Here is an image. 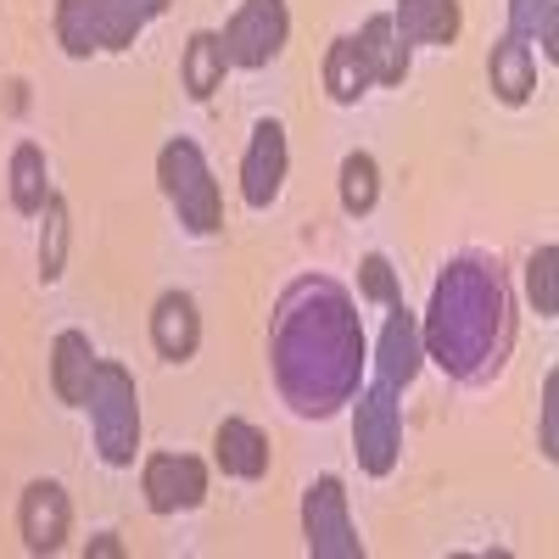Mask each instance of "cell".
Here are the masks:
<instances>
[{
	"mask_svg": "<svg viewBox=\"0 0 559 559\" xmlns=\"http://www.w3.org/2000/svg\"><path fill=\"white\" fill-rule=\"evenodd\" d=\"M369 369L358 302L331 274H297L269 319V381L297 419H336Z\"/></svg>",
	"mask_w": 559,
	"mask_h": 559,
	"instance_id": "1",
	"label": "cell"
},
{
	"mask_svg": "<svg viewBox=\"0 0 559 559\" xmlns=\"http://www.w3.org/2000/svg\"><path fill=\"white\" fill-rule=\"evenodd\" d=\"M419 347L459 386H492L515 353V292L498 258L459 252L442 263L419 313Z\"/></svg>",
	"mask_w": 559,
	"mask_h": 559,
	"instance_id": "2",
	"label": "cell"
},
{
	"mask_svg": "<svg viewBox=\"0 0 559 559\" xmlns=\"http://www.w3.org/2000/svg\"><path fill=\"white\" fill-rule=\"evenodd\" d=\"M84 414H90V437H96V459L107 471H129L140 453V386L118 358H96Z\"/></svg>",
	"mask_w": 559,
	"mask_h": 559,
	"instance_id": "3",
	"label": "cell"
},
{
	"mask_svg": "<svg viewBox=\"0 0 559 559\" xmlns=\"http://www.w3.org/2000/svg\"><path fill=\"white\" fill-rule=\"evenodd\" d=\"M157 179H163V197H168L185 236H197V241L218 236L224 229V197H218L213 163H207V152L197 146V140L174 134L168 146L157 152Z\"/></svg>",
	"mask_w": 559,
	"mask_h": 559,
	"instance_id": "4",
	"label": "cell"
},
{
	"mask_svg": "<svg viewBox=\"0 0 559 559\" xmlns=\"http://www.w3.org/2000/svg\"><path fill=\"white\" fill-rule=\"evenodd\" d=\"M140 28H146V17L129 0H57V45L73 62L129 51Z\"/></svg>",
	"mask_w": 559,
	"mask_h": 559,
	"instance_id": "5",
	"label": "cell"
},
{
	"mask_svg": "<svg viewBox=\"0 0 559 559\" xmlns=\"http://www.w3.org/2000/svg\"><path fill=\"white\" fill-rule=\"evenodd\" d=\"M353 453L364 476H392L403 459V403L381 381L358 386L353 397Z\"/></svg>",
	"mask_w": 559,
	"mask_h": 559,
	"instance_id": "6",
	"label": "cell"
},
{
	"mask_svg": "<svg viewBox=\"0 0 559 559\" xmlns=\"http://www.w3.org/2000/svg\"><path fill=\"white\" fill-rule=\"evenodd\" d=\"M286 34H292V12H286V0H241L236 17L224 23V57L229 68H241V73H258L269 68L280 51H286Z\"/></svg>",
	"mask_w": 559,
	"mask_h": 559,
	"instance_id": "7",
	"label": "cell"
},
{
	"mask_svg": "<svg viewBox=\"0 0 559 559\" xmlns=\"http://www.w3.org/2000/svg\"><path fill=\"white\" fill-rule=\"evenodd\" d=\"M302 543L313 559H364V537L347 515V487L336 476H319L302 492Z\"/></svg>",
	"mask_w": 559,
	"mask_h": 559,
	"instance_id": "8",
	"label": "cell"
},
{
	"mask_svg": "<svg viewBox=\"0 0 559 559\" xmlns=\"http://www.w3.org/2000/svg\"><path fill=\"white\" fill-rule=\"evenodd\" d=\"M140 492L152 515H191L207 503V464L197 453H152L140 464Z\"/></svg>",
	"mask_w": 559,
	"mask_h": 559,
	"instance_id": "9",
	"label": "cell"
},
{
	"mask_svg": "<svg viewBox=\"0 0 559 559\" xmlns=\"http://www.w3.org/2000/svg\"><path fill=\"white\" fill-rule=\"evenodd\" d=\"M286 123L280 118H258L252 123V140H247V157H241V202L252 213H269L286 191Z\"/></svg>",
	"mask_w": 559,
	"mask_h": 559,
	"instance_id": "10",
	"label": "cell"
},
{
	"mask_svg": "<svg viewBox=\"0 0 559 559\" xmlns=\"http://www.w3.org/2000/svg\"><path fill=\"white\" fill-rule=\"evenodd\" d=\"M376 381L392 386V392H408L414 376H419V364H426V347H419V313L408 302H392L386 308V324H381V336H376Z\"/></svg>",
	"mask_w": 559,
	"mask_h": 559,
	"instance_id": "11",
	"label": "cell"
},
{
	"mask_svg": "<svg viewBox=\"0 0 559 559\" xmlns=\"http://www.w3.org/2000/svg\"><path fill=\"white\" fill-rule=\"evenodd\" d=\"M68 526H73V503H68L62 481H28L23 498H17L23 548L28 554H57L68 543Z\"/></svg>",
	"mask_w": 559,
	"mask_h": 559,
	"instance_id": "12",
	"label": "cell"
},
{
	"mask_svg": "<svg viewBox=\"0 0 559 559\" xmlns=\"http://www.w3.org/2000/svg\"><path fill=\"white\" fill-rule=\"evenodd\" d=\"M152 347L168 364H191L197 358V347H202V313H197V302L185 292H163L152 302Z\"/></svg>",
	"mask_w": 559,
	"mask_h": 559,
	"instance_id": "13",
	"label": "cell"
},
{
	"mask_svg": "<svg viewBox=\"0 0 559 559\" xmlns=\"http://www.w3.org/2000/svg\"><path fill=\"white\" fill-rule=\"evenodd\" d=\"M487 84H492V96L503 107H526L537 96V57H532V45L515 39L509 28L492 39V51H487Z\"/></svg>",
	"mask_w": 559,
	"mask_h": 559,
	"instance_id": "14",
	"label": "cell"
},
{
	"mask_svg": "<svg viewBox=\"0 0 559 559\" xmlns=\"http://www.w3.org/2000/svg\"><path fill=\"white\" fill-rule=\"evenodd\" d=\"M397 39L408 45H453L459 28H464V7L459 0H397V7L386 12Z\"/></svg>",
	"mask_w": 559,
	"mask_h": 559,
	"instance_id": "15",
	"label": "cell"
},
{
	"mask_svg": "<svg viewBox=\"0 0 559 559\" xmlns=\"http://www.w3.org/2000/svg\"><path fill=\"white\" fill-rule=\"evenodd\" d=\"M269 437L252 426V419H224V426L213 431V464L224 476H236V481H263L269 476Z\"/></svg>",
	"mask_w": 559,
	"mask_h": 559,
	"instance_id": "16",
	"label": "cell"
},
{
	"mask_svg": "<svg viewBox=\"0 0 559 559\" xmlns=\"http://www.w3.org/2000/svg\"><path fill=\"white\" fill-rule=\"evenodd\" d=\"M90 376H96V347H90L84 331H57L51 342V392L73 408H84Z\"/></svg>",
	"mask_w": 559,
	"mask_h": 559,
	"instance_id": "17",
	"label": "cell"
},
{
	"mask_svg": "<svg viewBox=\"0 0 559 559\" xmlns=\"http://www.w3.org/2000/svg\"><path fill=\"white\" fill-rule=\"evenodd\" d=\"M353 39H358L364 68H369V79H376V84L397 90V84L408 79V45L397 39V28H392V17H386V12H376V17H369Z\"/></svg>",
	"mask_w": 559,
	"mask_h": 559,
	"instance_id": "18",
	"label": "cell"
},
{
	"mask_svg": "<svg viewBox=\"0 0 559 559\" xmlns=\"http://www.w3.org/2000/svg\"><path fill=\"white\" fill-rule=\"evenodd\" d=\"M229 73V57H224V39L213 28H197L191 45H185V57H179V79H185V96L191 102H213V90L224 84Z\"/></svg>",
	"mask_w": 559,
	"mask_h": 559,
	"instance_id": "19",
	"label": "cell"
},
{
	"mask_svg": "<svg viewBox=\"0 0 559 559\" xmlns=\"http://www.w3.org/2000/svg\"><path fill=\"white\" fill-rule=\"evenodd\" d=\"M369 84H376V79H369V68H364L358 39L353 34L331 39V51H324V96H331L336 107H358Z\"/></svg>",
	"mask_w": 559,
	"mask_h": 559,
	"instance_id": "20",
	"label": "cell"
},
{
	"mask_svg": "<svg viewBox=\"0 0 559 559\" xmlns=\"http://www.w3.org/2000/svg\"><path fill=\"white\" fill-rule=\"evenodd\" d=\"M7 197L23 218H39L45 197H51V163H45V152L34 146V140H23V146L12 152V168H7Z\"/></svg>",
	"mask_w": 559,
	"mask_h": 559,
	"instance_id": "21",
	"label": "cell"
},
{
	"mask_svg": "<svg viewBox=\"0 0 559 559\" xmlns=\"http://www.w3.org/2000/svg\"><path fill=\"white\" fill-rule=\"evenodd\" d=\"M509 34L543 45V57H559V7L554 0H509Z\"/></svg>",
	"mask_w": 559,
	"mask_h": 559,
	"instance_id": "22",
	"label": "cell"
},
{
	"mask_svg": "<svg viewBox=\"0 0 559 559\" xmlns=\"http://www.w3.org/2000/svg\"><path fill=\"white\" fill-rule=\"evenodd\" d=\"M381 202V168L369 152H347L342 157V213L347 218H364V213H376Z\"/></svg>",
	"mask_w": 559,
	"mask_h": 559,
	"instance_id": "23",
	"label": "cell"
},
{
	"mask_svg": "<svg viewBox=\"0 0 559 559\" xmlns=\"http://www.w3.org/2000/svg\"><path fill=\"white\" fill-rule=\"evenodd\" d=\"M39 218H45V229H39V280H45V286H57L62 263H68V202L51 191L45 207H39Z\"/></svg>",
	"mask_w": 559,
	"mask_h": 559,
	"instance_id": "24",
	"label": "cell"
},
{
	"mask_svg": "<svg viewBox=\"0 0 559 559\" xmlns=\"http://www.w3.org/2000/svg\"><path fill=\"white\" fill-rule=\"evenodd\" d=\"M526 292H532L537 319H559V247L554 241H543L526 258Z\"/></svg>",
	"mask_w": 559,
	"mask_h": 559,
	"instance_id": "25",
	"label": "cell"
},
{
	"mask_svg": "<svg viewBox=\"0 0 559 559\" xmlns=\"http://www.w3.org/2000/svg\"><path fill=\"white\" fill-rule=\"evenodd\" d=\"M358 280H364V297H369V302H381V308L403 302V286H397V274H392V263H386L381 252H369V258H364Z\"/></svg>",
	"mask_w": 559,
	"mask_h": 559,
	"instance_id": "26",
	"label": "cell"
},
{
	"mask_svg": "<svg viewBox=\"0 0 559 559\" xmlns=\"http://www.w3.org/2000/svg\"><path fill=\"white\" fill-rule=\"evenodd\" d=\"M537 448H543L548 464L559 459V369L543 376V437H537Z\"/></svg>",
	"mask_w": 559,
	"mask_h": 559,
	"instance_id": "27",
	"label": "cell"
},
{
	"mask_svg": "<svg viewBox=\"0 0 559 559\" xmlns=\"http://www.w3.org/2000/svg\"><path fill=\"white\" fill-rule=\"evenodd\" d=\"M84 554H90V559H118V554H123V543H118L112 532H102V537H96V543H90Z\"/></svg>",
	"mask_w": 559,
	"mask_h": 559,
	"instance_id": "28",
	"label": "cell"
},
{
	"mask_svg": "<svg viewBox=\"0 0 559 559\" xmlns=\"http://www.w3.org/2000/svg\"><path fill=\"white\" fill-rule=\"evenodd\" d=\"M129 7H134L140 17H146V23H152V17H163V12H168V0H129Z\"/></svg>",
	"mask_w": 559,
	"mask_h": 559,
	"instance_id": "29",
	"label": "cell"
}]
</instances>
